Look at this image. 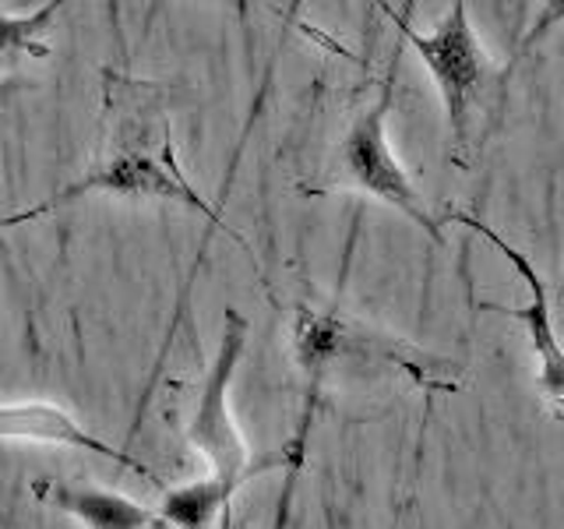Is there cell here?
Segmentation results:
<instances>
[{"label":"cell","instance_id":"cell-4","mask_svg":"<svg viewBox=\"0 0 564 529\" xmlns=\"http://www.w3.org/2000/svg\"><path fill=\"white\" fill-rule=\"evenodd\" d=\"M247 339H251V322L237 311L226 307L223 311V335L216 346V357L208 364V375L202 381L198 402H194V413L187 420V441L205 455L208 463V481L223 490V498L234 501V494L251 484L254 476L269 473V469H300L296 455L290 445H282L275 452L251 455L247 441L240 438L234 413H229V388L243 364Z\"/></svg>","mask_w":564,"mask_h":529},{"label":"cell","instance_id":"cell-3","mask_svg":"<svg viewBox=\"0 0 564 529\" xmlns=\"http://www.w3.org/2000/svg\"><path fill=\"white\" fill-rule=\"evenodd\" d=\"M384 11L392 14L402 40L416 50L423 67L431 71L441 102H445L448 149L455 152V159H466L476 149L480 123H494V117H498L505 71L487 61V53L469 25L463 0H455L452 11L441 18V25L434 32H416L410 25V18L399 14L395 8Z\"/></svg>","mask_w":564,"mask_h":529},{"label":"cell","instance_id":"cell-8","mask_svg":"<svg viewBox=\"0 0 564 529\" xmlns=\"http://www.w3.org/2000/svg\"><path fill=\"white\" fill-rule=\"evenodd\" d=\"M29 490L40 505L57 508L61 516L75 519L82 529H170L155 508L123 498L120 490H106L78 481H57V476L32 481Z\"/></svg>","mask_w":564,"mask_h":529},{"label":"cell","instance_id":"cell-9","mask_svg":"<svg viewBox=\"0 0 564 529\" xmlns=\"http://www.w3.org/2000/svg\"><path fill=\"white\" fill-rule=\"evenodd\" d=\"M64 0H50L29 14L0 11V71H11L22 61H43L50 57V43H43L46 29L57 22Z\"/></svg>","mask_w":564,"mask_h":529},{"label":"cell","instance_id":"cell-7","mask_svg":"<svg viewBox=\"0 0 564 529\" xmlns=\"http://www.w3.org/2000/svg\"><path fill=\"white\" fill-rule=\"evenodd\" d=\"M0 438H4V441H40V445H61V449L93 452V455L128 466L138 476H145V481L163 487L159 473H152L145 466V458L131 455L128 449L110 445V441H102L93 431H85L82 423L70 417L67 410H61V406H53V402H43V399H32V402H0Z\"/></svg>","mask_w":564,"mask_h":529},{"label":"cell","instance_id":"cell-12","mask_svg":"<svg viewBox=\"0 0 564 529\" xmlns=\"http://www.w3.org/2000/svg\"><path fill=\"white\" fill-rule=\"evenodd\" d=\"M229 529H243V526H229Z\"/></svg>","mask_w":564,"mask_h":529},{"label":"cell","instance_id":"cell-5","mask_svg":"<svg viewBox=\"0 0 564 529\" xmlns=\"http://www.w3.org/2000/svg\"><path fill=\"white\" fill-rule=\"evenodd\" d=\"M395 82H399V50L384 71L378 99L349 123V131L343 134L339 145H335L328 187H349V191L370 194V198L402 212L405 219H413L423 234L441 244L445 240L441 219L431 212V205L423 202V194L413 187V181L399 166L392 145H388V114H392V106H395Z\"/></svg>","mask_w":564,"mask_h":529},{"label":"cell","instance_id":"cell-10","mask_svg":"<svg viewBox=\"0 0 564 529\" xmlns=\"http://www.w3.org/2000/svg\"><path fill=\"white\" fill-rule=\"evenodd\" d=\"M14 88H18L14 82H4V85H0V96H8V93H14Z\"/></svg>","mask_w":564,"mask_h":529},{"label":"cell","instance_id":"cell-1","mask_svg":"<svg viewBox=\"0 0 564 529\" xmlns=\"http://www.w3.org/2000/svg\"><path fill=\"white\" fill-rule=\"evenodd\" d=\"M159 123V114H145V117H123L120 128L110 141V149L106 155H99V163L82 173L78 181H70L64 187H57L50 194V198L35 202L22 212H8V216H0V229H11V226H25V223H35L43 216H53V212H61L64 205L70 202H82L88 194H110V198H152V202H176V205H187L191 212H198L205 216L208 229H226L229 237L240 240L234 229H229L219 212L212 208L187 176L176 170L173 155H155L152 152V141L166 131H152ZM243 244V240H240Z\"/></svg>","mask_w":564,"mask_h":529},{"label":"cell","instance_id":"cell-11","mask_svg":"<svg viewBox=\"0 0 564 529\" xmlns=\"http://www.w3.org/2000/svg\"><path fill=\"white\" fill-rule=\"evenodd\" d=\"M554 296H557V300H564V276H561V282H557V290H554Z\"/></svg>","mask_w":564,"mask_h":529},{"label":"cell","instance_id":"cell-2","mask_svg":"<svg viewBox=\"0 0 564 529\" xmlns=\"http://www.w3.org/2000/svg\"><path fill=\"white\" fill-rule=\"evenodd\" d=\"M293 360L307 378V410H304V420H300L296 434L286 441L296 455V463H304L317 392H322V381L335 364L384 367V370H399V375L413 378L416 385H427V388H455V381H448V375H445L448 364L427 357L423 349L402 343V339H395V335H388L375 325L357 322V317H346L335 307L332 311L296 307Z\"/></svg>","mask_w":564,"mask_h":529},{"label":"cell","instance_id":"cell-6","mask_svg":"<svg viewBox=\"0 0 564 529\" xmlns=\"http://www.w3.org/2000/svg\"><path fill=\"white\" fill-rule=\"evenodd\" d=\"M448 219H452V223H463V226L476 229V234H480L484 240H490L511 264H516L519 276L525 279V287H529V304H525V307H494V311H501V314H508V317H516V322H522V328H525V335H529V346H533L536 360H540L536 388L546 396V402H554V406H557V413H564V346H561L557 332H554L551 293H546L543 279L536 276L533 261H529V258L519 251V247H511L501 234H494V229H490L484 219L466 216V212H448Z\"/></svg>","mask_w":564,"mask_h":529}]
</instances>
